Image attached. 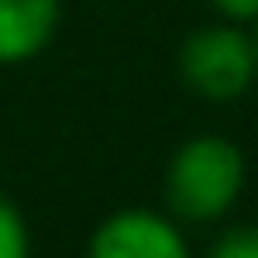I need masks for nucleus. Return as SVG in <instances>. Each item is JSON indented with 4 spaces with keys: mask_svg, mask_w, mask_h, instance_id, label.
<instances>
[{
    "mask_svg": "<svg viewBox=\"0 0 258 258\" xmlns=\"http://www.w3.org/2000/svg\"><path fill=\"white\" fill-rule=\"evenodd\" d=\"M249 34H253V62H258V19L249 24Z\"/></svg>",
    "mask_w": 258,
    "mask_h": 258,
    "instance_id": "nucleus-8",
    "label": "nucleus"
},
{
    "mask_svg": "<svg viewBox=\"0 0 258 258\" xmlns=\"http://www.w3.org/2000/svg\"><path fill=\"white\" fill-rule=\"evenodd\" d=\"M0 258H34V239H29V220L5 191H0Z\"/></svg>",
    "mask_w": 258,
    "mask_h": 258,
    "instance_id": "nucleus-5",
    "label": "nucleus"
},
{
    "mask_svg": "<svg viewBox=\"0 0 258 258\" xmlns=\"http://www.w3.org/2000/svg\"><path fill=\"white\" fill-rule=\"evenodd\" d=\"M206 258H258V225H230L211 239Z\"/></svg>",
    "mask_w": 258,
    "mask_h": 258,
    "instance_id": "nucleus-6",
    "label": "nucleus"
},
{
    "mask_svg": "<svg viewBox=\"0 0 258 258\" xmlns=\"http://www.w3.org/2000/svg\"><path fill=\"white\" fill-rule=\"evenodd\" d=\"M249 186V158L230 134H191L163 167V211L182 225H220Z\"/></svg>",
    "mask_w": 258,
    "mask_h": 258,
    "instance_id": "nucleus-1",
    "label": "nucleus"
},
{
    "mask_svg": "<svg viewBox=\"0 0 258 258\" xmlns=\"http://www.w3.org/2000/svg\"><path fill=\"white\" fill-rule=\"evenodd\" d=\"M62 24V0H0V67L43 57Z\"/></svg>",
    "mask_w": 258,
    "mask_h": 258,
    "instance_id": "nucleus-4",
    "label": "nucleus"
},
{
    "mask_svg": "<svg viewBox=\"0 0 258 258\" xmlns=\"http://www.w3.org/2000/svg\"><path fill=\"white\" fill-rule=\"evenodd\" d=\"M177 77L196 101L230 105L258 86V62H253V34L249 24L234 19H211L191 29L177 48Z\"/></svg>",
    "mask_w": 258,
    "mask_h": 258,
    "instance_id": "nucleus-2",
    "label": "nucleus"
},
{
    "mask_svg": "<svg viewBox=\"0 0 258 258\" xmlns=\"http://www.w3.org/2000/svg\"><path fill=\"white\" fill-rule=\"evenodd\" d=\"M215 10V19H234V24H253L258 19V0H206Z\"/></svg>",
    "mask_w": 258,
    "mask_h": 258,
    "instance_id": "nucleus-7",
    "label": "nucleus"
},
{
    "mask_svg": "<svg viewBox=\"0 0 258 258\" xmlns=\"http://www.w3.org/2000/svg\"><path fill=\"white\" fill-rule=\"evenodd\" d=\"M82 258H191V244H186V225L167 211L124 206L91 230Z\"/></svg>",
    "mask_w": 258,
    "mask_h": 258,
    "instance_id": "nucleus-3",
    "label": "nucleus"
}]
</instances>
